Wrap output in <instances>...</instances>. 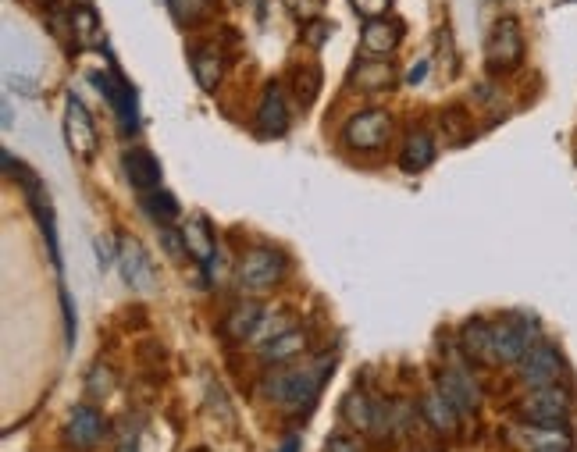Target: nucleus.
I'll return each instance as SVG.
<instances>
[{
	"instance_id": "24",
	"label": "nucleus",
	"mask_w": 577,
	"mask_h": 452,
	"mask_svg": "<svg viewBox=\"0 0 577 452\" xmlns=\"http://www.w3.org/2000/svg\"><path fill=\"white\" fill-rule=\"evenodd\" d=\"M431 161H435V143H431V136H428V132H414V136L403 143L399 168L407 171V175H417V171H424Z\"/></svg>"
},
{
	"instance_id": "29",
	"label": "nucleus",
	"mask_w": 577,
	"mask_h": 452,
	"mask_svg": "<svg viewBox=\"0 0 577 452\" xmlns=\"http://www.w3.org/2000/svg\"><path fill=\"white\" fill-rule=\"evenodd\" d=\"M285 8L293 11L300 22H314L321 15V8H325V0H285Z\"/></svg>"
},
{
	"instance_id": "4",
	"label": "nucleus",
	"mask_w": 577,
	"mask_h": 452,
	"mask_svg": "<svg viewBox=\"0 0 577 452\" xmlns=\"http://www.w3.org/2000/svg\"><path fill=\"white\" fill-rule=\"evenodd\" d=\"M496 331V360L499 364H521L524 353L535 346V331L538 321L531 314H513L506 321L492 324Z\"/></svg>"
},
{
	"instance_id": "25",
	"label": "nucleus",
	"mask_w": 577,
	"mask_h": 452,
	"mask_svg": "<svg viewBox=\"0 0 577 452\" xmlns=\"http://www.w3.org/2000/svg\"><path fill=\"white\" fill-rule=\"evenodd\" d=\"M182 239H186V250H189V257H193L196 264L211 267V260H214V235H211V228H207L204 218L189 221V225L182 228Z\"/></svg>"
},
{
	"instance_id": "37",
	"label": "nucleus",
	"mask_w": 577,
	"mask_h": 452,
	"mask_svg": "<svg viewBox=\"0 0 577 452\" xmlns=\"http://www.w3.org/2000/svg\"><path fill=\"white\" fill-rule=\"evenodd\" d=\"M303 449V445H300V438H285V442H282V449H278V452H300Z\"/></svg>"
},
{
	"instance_id": "16",
	"label": "nucleus",
	"mask_w": 577,
	"mask_h": 452,
	"mask_svg": "<svg viewBox=\"0 0 577 452\" xmlns=\"http://www.w3.org/2000/svg\"><path fill=\"white\" fill-rule=\"evenodd\" d=\"M460 346H464V353L471 356L474 364H499L496 360V331H492V324L481 321V317H474V321L464 324V331H460Z\"/></svg>"
},
{
	"instance_id": "8",
	"label": "nucleus",
	"mask_w": 577,
	"mask_h": 452,
	"mask_svg": "<svg viewBox=\"0 0 577 452\" xmlns=\"http://www.w3.org/2000/svg\"><path fill=\"white\" fill-rule=\"evenodd\" d=\"M65 139L68 150L79 161H93V154H97V125H93V114L86 111V104L75 93L65 97Z\"/></svg>"
},
{
	"instance_id": "7",
	"label": "nucleus",
	"mask_w": 577,
	"mask_h": 452,
	"mask_svg": "<svg viewBox=\"0 0 577 452\" xmlns=\"http://www.w3.org/2000/svg\"><path fill=\"white\" fill-rule=\"evenodd\" d=\"M563 371H567V364H563L560 349H556L553 342H535L521 360V381L528 388L560 385Z\"/></svg>"
},
{
	"instance_id": "35",
	"label": "nucleus",
	"mask_w": 577,
	"mask_h": 452,
	"mask_svg": "<svg viewBox=\"0 0 577 452\" xmlns=\"http://www.w3.org/2000/svg\"><path fill=\"white\" fill-rule=\"evenodd\" d=\"M325 452H360V445L353 442V438H346V435H332L325 442Z\"/></svg>"
},
{
	"instance_id": "22",
	"label": "nucleus",
	"mask_w": 577,
	"mask_h": 452,
	"mask_svg": "<svg viewBox=\"0 0 577 452\" xmlns=\"http://www.w3.org/2000/svg\"><path fill=\"white\" fill-rule=\"evenodd\" d=\"M392 82H396V68H392L389 61H382V57H367V61L357 65V72H353V86L367 89V93L392 89Z\"/></svg>"
},
{
	"instance_id": "34",
	"label": "nucleus",
	"mask_w": 577,
	"mask_h": 452,
	"mask_svg": "<svg viewBox=\"0 0 577 452\" xmlns=\"http://www.w3.org/2000/svg\"><path fill=\"white\" fill-rule=\"evenodd\" d=\"M61 307H65V335H68V346H72L75 342V307H72L68 289H61Z\"/></svg>"
},
{
	"instance_id": "11",
	"label": "nucleus",
	"mask_w": 577,
	"mask_h": 452,
	"mask_svg": "<svg viewBox=\"0 0 577 452\" xmlns=\"http://www.w3.org/2000/svg\"><path fill=\"white\" fill-rule=\"evenodd\" d=\"M118 271H122L125 285L136 292H150L157 285L154 264H150L143 243L132 239V235H122V239H118Z\"/></svg>"
},
{
	"instance_id": "14",
	"label": "nucleus",
	"mask_w": 577,
	"mask_h": 452,
	"mask_svg": "<svg viewBox=\"0 0 577 452\" xmlns=\"http://www.w3.org/2000/svg\"><path fill=\"white\" fill-rule=\"evenodd\" d=\"M122 168H125V178L132 182V189H139L143 196L154 193V189L161 186V164H157V157L150 154V150H143V146L125 150Z\"/></svg>"
},
{
	"instance_id": "18",
	"label": "nucleus",
	"mask_w": 577,
	"mask_h": 452,
	"mask_svg": "<svg viewBox=\"0 0 577 452\" xmlns=\"http://www.w3.org/2000/svg\"><path fill=\"white\" fill-rule=\"evenodd\" d=\"M257 129H261L264 136H285V129H289V107H285L282 89H278L275 82L264 89L261 107H257Z\"/></svg>"
},
{
	"instance_id": "9",
	"label": "nucleus",
	"mask_w": 577,
	"mask_h": 452,
	"mask_svg": "<svg viewBox=\"0 0 577 452\" xmlns=\"http://www.w3.org/2000/svg\"><path fill=\"white\" fill-rule=\"evenodd\" d=\"M93 86L100 89L107 97V104H111L114 118H118V125H122L125 136H132L139 125V114H136V89L129 86V82L122 79V75L114 72V75H104V72H93L90 75Z\"/></svg>"
},
{
	"instance_id": "28",
	"label": "nucleus",
	"mask_w": 577,
	"mask_h": 452,
	"mask_svg": "<svg viewBox=\"0 0 577 452\" xmlns=\"http://www.w3.org/2000/svg\"><path fill=\"white\" fill-rule=\"evenodd\" d=\"M168 8H171V15H175V22L193 25L211 11V0H168Z\"/></svg>"
},
{
	"instance_id": "30",
	"label": "nucleus",
	"mask_w": 577,
	"mask_h": 452,
	"mask_svg": "<svg viewBox=\"0 0 577 452\" xmlns=\"http://www.w3.org/2000/svg\"><path fill=\"white\" fill-rule=\"evenodd\" d=\"M161 243H164V250H168V257L171 260H186V239H179L175 235V228H168V225H161Z\"/></svg>"
},
{
	"instance_id": "33",
	"label": "nucleus",
	"mask_w": 577,
	"mask_h": 452,
	"mask_svg": "<svg viewBox=\"0 0 577 452\" xmlns=\"http://www.w3.org/2000/svg\"><path fill=\"white\" fill-rule=\"evenodd\" d=\"M328 36H332V25H325V22H310L307 29H303V40H307L310 47H321Z\"/></svg>"
},
{
	"instance_id": "3",
	"label": "nucleus",
	"mask_w": 577,
	"mask_h": 452,
	"mask_svg": "<svg viewBox=\"0 0 577 452\" xmlns=\"http://www.w3.org/2000/svg\"><path fill=\"white\" fill-rule=\"evenodd\" d=\"M528 424H567L570 413H574V399H570L567 388L549 385V388H531L528 396L517 406Z\"/></svg>"
},
{
	"instance_id": "12",
	"label": "nucleus",
	"mask_w": 577,
	"mask_h": 452,
	"mask_svg": "<svg viewBox=\"0 0 577 452\" xmlns=\"http://www.w3.org/2000/svg\"><path fill=\"white\" fill-rule=\"evenodd\" d=\"M510 442L524 445L528 452H542V449L574 452V438H570L567 424H521V428L510 431Z\"/></svg>"
},
{
	"instance_id": "26",
	"label": "nucleus",
	"mask_w": 577,
	"mask_h": 452,
	"mask_svg": "<svg viewBox=\"0 0 577 452\" xmlns=\"http://www.w3.org/2000/svg\"><path fill=\"white\" fill-rule=\"evenodd\" d=\"M371 417H374V403L364 396V392H350V396L342 399V420L357 431H367L371 428Z\"/></svg>"
},
{
	"instance_id": "31",
	"label": "nucleus",
	"mask_w": 577,
	"mask_h": 452,
	"mask_svg": "<svg viewBox=\"0 0 577 452\" xmlns=\"http://www.w3.org/2000/svg\"><path fill=\"white\" fill-rule=\"evenodd\" d=\"M93 246H97V267H100V271H107L111 264H118V250L111 246V239L97 235V239H93Z\"/></svg>"
},
{
	"instance_id": "1",
	"label": "nucleus",
	"mask_w": 577,
	"mask_h": 452,
	"mask_svg": "<svg viewBox=\"0 0 577 452\" xmlns=\"http://www.w3.org/2000/svg\"><path fill=\"white\" fill-rule=\"evenodd\" d=\"M328 367H332V356H321L307 367H282V371H268L261 381L264 399L278 403L289 413H303L314 406L317 392L325 388Z\"/></svg>"
},
{
	"instance_id": "6",
	"label": "nucleus",
	"mask_w": 577,
	"mask_h": 452,
	"mask_svg": "<svg viewBox=\"0 0 577 452\" xmlns=\"http://www.w3.org/2000/svg\"><path fill=\"white\" fill-rule=\"evenodd\" d=\"M488 68L492 72H510L524 61V36H521V25L517 18H499L492 36H488Z\"/></svg>"
},
{
	"instance_id": "17",
	"label": "nucleus",
	"mask_w": 577,
	"mask_h": 452,
	"mask_svg": "<svg viewBox=\"0 0 577 452\" xmlns=\"http://www.w3.org/2000/svg\"><path fill=\"white\" fill-rule=\"evenodd\" d=\"M261 321H264V307L261 303H253V299H246V303H239V307H232L225 314V321H221V335H225L228 342H246L257 335Z\"/></svg>"
},
{
	"instance_id": "20",
	"label": "nucleus",
	"mask_w": 577,
	"mask_h": 452,
	"mask_svg": "<svg viewBox=\"0 0 577 452\" xmlns=\"http://www.w3.org/2000/svg\"><path fill=\"white\" fill-rule=\"evenodd\" d=\"M72 33H75V43L82 50H100L104 47V25H100V15L82 0L79 8L72 11Z\"/></svg>"
},
{
	"instance_id": "38",
	"label": "nucleus",
	"mask_w": 577,
	"mask_h": 452,
	"mask_svg": "<svg viewBox=\"0 0 577 452\" xmlns=\"http://www.w3.org/2000/svg\"><path fill=\"white\" fill-rule=\"evenodd\" d=\"M542 452H570V449H542Z\"/></svg>"
},
{
	"instance_id": "19",
	"label": "nucleus",
	"mask_w": 577,
	"mask_h": 452,
	"mask_svg": "<svg viewBox=\"0 0 577 452\" xmlns=\"http://www.w3.org/2000/svg\"><path fill=\"white\" fill-rule=\"evenodd\" d=\"M421 413H424V420H428V428L439 431V435H453L456 424H460V410L442 396L439 388H431L428 396L421 399Z\"/></svg>"
},
{
	"instance_id": "23",
	"label": "nucleus",
	"mask_w": 577,
	"mask_h": 452,
	"mask_svg": "<svg viewBox=\"0 0 577 452\" xmlns=\"http://www.w3.org/2000/svg\"><path fill=\"white\" fill-rule=\"evenodd\" d=\"M189 68H193V79L196 86L204 89V93H214L221 82V54L218 47H196L189 54Z\"/></svg>"
},
{
	"instance_id": "2",
	"label": "nucleus",
	"mask_w": 577,
	"mask_h": 452,
	"mask_svg": "<svg viewBox=\"0 0 577 452\" xmlns=\"http://www.w3.org/2000/svg\"><path fill=\"white\" fill-rule=\"evenodd\" d=\"M285 278V257L268 246H257V250L243 253L236 267V282L243 292H271Z\"/></svg>"
},
{
	"instance_id": "13",
	"label": "nucleus",
	"mask_w": 577,
	"mask_h": 452,
	"mask_svg": "<svg viewBox=\"0 0 577 452\" xmlns=\"http://www.w3.org/2000/svg\"><path fill=\"white\" fill-rule=\"evenodd\" d=\"M439 392L460 410V417L474 413L481 403V392L478 385H474V378L467 371H460V367H446V371L439 374Z\"/></svg>"
},
{
	"instance_id": "36",
	"label": "nucleus",
	"mask_w": 577,
	"mask_h": 452,
	"mask_svg": "<svg viewBox=\"0 0 577 452\" xmlns=\"http://www.w3.org/2000/svg\"><path fill=\"white\" fill-rule=\"evenodd\" d=\"M424 75H428V61H421V65H417V68H414V72H410V75H407V82H410V86H417V82H421V79H424Z\"/></svg>"
},
{
	"instance_id": "27",
	"label": "nucleus",
	"mask_w": 577,
	"mask_h": 452,
	"mask_svg": "<svg viewBox=\"0 0 577 452\" xmlns=\"http://www.w3.org/2000/svg\"><path fill=\"white\" fill-rule=\"evenodd\" d=\"M143 210H147V214H150L154 221L168 225V221L179 218V200H175L171 193H157V189H154V193L143 196Z\"/></svg>"
},
{
	"instance_id": "21",
	"label": "nucleus",
	"mask_w": 577,
	"mask_h": 452,
	"mask_svg": "<svg viewBox=\"0 0 577 452\" xmlns=\"http://www.w3.org/2000/svg\"><path fill=\"white\" fill-rule=\"evenodd\" d=\"M303 349H307V335L296 331V328H289V331L271 335L268 342H261V360H264V364H285V360L300 356Z\"/></svg>"
},
{
	"instance_id": "5",
	"label": "nucleus",
	"mask_w": 577,
	"mask_h": 452,
	"mask_svg": "<svg viewBox=\"0 0 577 452\" xmlns=\"http://www.w3.org/2000/svg\"><path fill=\"white\" fill-rule=\"evenodd\" d=\"M392 132V118L382 107H367V111H357L342 129V139L353 150H382L385 139Z\"/></svg>"
},
{
	"instance_id": "15",
	"label": "nucleus",
	"mask_w": 577,
	"mask_h": 452,
	"mask_svg": "<svg viewBox=\"0 0 577 452\" xmlns=\"http://www.w3.org/2000/svg\"><path fill=\"white\" fill-rule=\"evenodd\" d=\"M403 40V25L399 22H389V18H367V25L360 29V50L371 57H385L399 47Z\"/></svg>"
},
{
	"instance_id": "32",
	"label": "nucleus",
	"mask_w": 577,
	"mask_h": 452,
	"mask_svg": "<svg viewBox=\"0 0 577 452\" xmlns=\"http://www.w3.org/2000/svg\"><path fill=\"white\" fill-rule=\"evenodd\" d=\"M353 8L364 18H382L389 11V0H353Z\"/></svg>"
},
{
	"instance_id": "10",
	"label": "nucleus",
	"mask_w": 577,
	"mask_h": 452,
	"mask_svg": "<svg viewBox=\"0 0 577 452\" xmlns=\"http://www.w3.org/2000/svg\"><path fill=\"white\" fill-rule=\"evenodd\" d=\"M104 435H107V420H104V413H100L97 406L82 403V406H75V410L68 413V424H65L68 449L93 452L100 442H104Z\"/></svg>"
}]
</instances>
